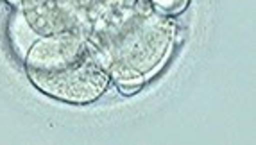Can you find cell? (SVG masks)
<instances>
[{"label": "cell", "mask_w": 256, "mask_h": 145, "mask_svg": "<svg viewBox=\"0 0 256 145\" xmlns=\"http://www.w3.org/2000/svg\"><path fill=\"white\" fill-rule=\"evenodd\" d=\"M30 82L58 100L86 104L97 100L110 84V74L84 32L42 36L26 54Z\"/></svg>", "instance_id": "7a4b0ae2"}, {"label": "cell", "mask_w": 256, "mask_h": 145, "mask_svg": "<svg viewBox=\"0 0 256 145\" xmlns=\"http://www.w3.org/2000/svg\"><path fill=\"white\" fill-rule=\"evenodd\" d=\"M95 0H20V9L38 36L84 32Z\"/></svg>", "instance_id": "3957f363"}, {"label": "cell", "mask_w": 256, "mask_h": 145, "mask_svg": "<svg viewBox=\"0 0 256 145\" xmlns=\"http://www.w3.org/2000/svg\"><path fill=\"white\" fill-rule=\"evenodd\" d=\"M174 24L149 0H95L84 36L120 84H140L166 60Z\"/></svg>", "instance_id": "6da1fadb"}, {"label": "cell", "mask_w": 256, "mask_h": 145, "mask_svg": "<svg viewBox=\"0 0 256 145\" xmlns=\"http://www.w3.org/2000/svg\"><path fill=\"white\" fill-rule=\"evenodd\" d=\"M6 2H9V4H13V6H18V4H20V0H6Z\"/></svg>", "instance_id": "5b68a950"}, {"label": "cell", "mask_w": 256, "mask_h": 145, "mask_svg": "<svg viewBox=\"0 0 256 145\" xmlns=\"http://www.w3.org/2000/svg\"><path fill=\"white\" fill-rule=\"evenodd\" d=\"M158 13L165 14V16H174V14L183 13L186 6L190 4V0H149Z\"/></svg>", "instance_id": "277c9868"}]
</instances>
